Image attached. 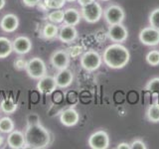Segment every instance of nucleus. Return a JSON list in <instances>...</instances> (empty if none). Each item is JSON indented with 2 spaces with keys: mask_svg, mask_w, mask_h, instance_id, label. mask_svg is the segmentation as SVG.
I'll return each instance as SVG.
<instances>
[{
  "mask_svg": "<svg viewBox=\"0 0 159 149\" xmlns=\"http://www.w3.org/2000/svg\"><path fill=\"white\" fill-rule=\"evenodd\" d=\"M82 18L89 24H94L102 19L103 15V9L98 2H93L81 8Z\"/></svg>",
  "mask_w": 159,
  "mask_h": 149,
  "instance_id": "20e7f679",
  "label": "nucleus"
},
{
  "mask_svg": "<svg viewBox=\"0 0 159 149\" xmlns=\"http://www.w3.org/2000/svg\"><path fill=\"white\" fill-rule=\"evenodd\" d=\"M19 27V18L13 13L5 14L0 20V28L3 32L13 33Z\"/></svg>",
  "mask_w": 159,
  "mask_h": 149,
  "instance_id": "f8f14e48",
  "label": "nucleus"
},
{
  "mask_svg": "<svg viewBox=\"0 0 159 149\" xmlns=\"http://www.w3.org/2000/svg\"><path fill=\"white\" fill-rule=\"evenodd\" d=\"M27 63H28V61H26L25 59L18 58L14 61V68L18 70V71H23V70H26Z\"/></svg>",
  "mask_w": 159,
  "mask_h": 149,
  "instance_id": "c756f323",
  "label": "nucleus"
},
{
  "mask_svg": "<svg viewBox=\"0 0 159 149\" xmlns=\"http://www.w3.org/2000/svg\"><path fill=\"white\" fill-rule=\"evenodd\" d=\"M70 60H71V58H70L66 50H57L51 55L50 63L55 69L60 71V70L67 69L69 67Z\"/></svg>",
  "mask_w": 159,
  "mask_h": 149,
  "instance_id": "9d476101",
  "label": "nucleus"
},
{
  "mask_svg": "<svg viewBox=\"0 0 159 149\" xmlns=\"http://www.w3.org/2000/svg\"><path fill=\"white\" fill-rule=\"evenodd\" d=\"M59 35V28L57 24H54L52 22H48L43 26L42 29V36L46 40H54L58 38Z\"/></svg>",
  "mask_w": 159,
  "mask_h": 149,
  "instance_id": "6ab92c4d",
  "label": "nucleus"
},
{
  "mask_svg": "<svg viewBox=\"0 0 159 149\" xmlns=\"http://www.w3.org/2000/svg\"><path fill=\"white\" fill-rule=\"evenodd\" d=\"M77 1V0H67V2H75Z\"/></svg>",
  "mask_w": 159,
  "mask_h": 149,
  "instance_id": "4c0bfd02",
  "label": "nucleus"
},
{
  "mask_svg": "<svg viewBox=\"0 0 159 149\" xmlns=\"http://www.w3.org/2000/svg\"><path fill=\"white\" fill-rule=\"evenodd\" d=\"M17 108H18V104L15 102L14 99L11 97L4 98L1 102V103H0V111L3 113L7 114V115L14 113L17 111Z\"/></svg>",
  "mask_w": 159,
  "mask_h": 149,
  "instance_id": "412c9836",
  "label": "nucleus"
},
{
  "mask_svg": "<svg viewBox=\"0 0 159 149\" xmlns=\"http://www.w3.org/2000/svg\"><path fill=\"white\" fill-rule=\"evenodd\" d=\"M13 52L12 41L7 37H0V59H5Z\"/></svg>",
  "mask_w": 159,
  "mask_h": 149,
  "instance_id": "aec40b11",
  "label": "nucleus"
},
{
  "mask_svg": "<svg viewBox=\"0 0 159 149\" xmlns=\"http://www.w3.org/2000/svg\"><path fill=\"white\" fill-rule=\"evenodd\" d=\"M48 20L50 22L54 24H60L63 23L64 21V11L62 9H56L53 10L52 12H50L47 16Z\"/></svg>",
  "mask_w": 159,
  "mask_h": 149,
  "instance_id": "b1692460",
  "label": "nucleus"
},
{
  "mask_svg": "<svg viewBox=\"0 0 159 149\" xmlns=\"http://www.w3.org/2000/svg\"><path fill=\"white\" fill-rule=\"evenodd\" d=\"M60 121L66 127H73L80 121V113L75 108H67L60 115Z\"/></svg>",
  "mask_w": 159,
  "mask_h": 149,
  "instance_id": "dca6fc26",
  "label": "nucleus"
},
{
  "mask_svg": "<svg viewBox=\"0 0 159 149\" xmlns=\"http://www.w3.org/2000/svg\"><path fill=\"white\" fill-rule=\"evenodd\" d=\"M3 143H4V137L2 135H0V147L3 145Z\"/></svg>",
  "mask_w": 159,
  "mask_h": 149,
  "instance_id": "e433bc0d",
  "label": "nucleus"
},
{
  "mask_svg": "<svg viewBox=\"0 0 159 149\" xmlns=\"http://www.w3.org/2000/svg\"><path fill=\"white\" fill-rule=\"evenodd\" d=\"M13 52L18 55H26L32 49V42L26 36H18L12 41Z\"/></svg>",
  "mask_w": 159,
  "mask_h": 149,
  "instance_id": "4468645a",
  "label": "nucleus"
},
{
  "mask_svg": "<svg viewBox=\"0 0 159 149\" xmlns=\"http://www.w3.org/2000/svg\"><path fill=\"white\" fill-rule=\"evenodd\" d=\"M81 19L82 14L76 8H68L64 11V24L77 26L81 22Z\"/></svg>",
  "mask_w": 159,
  "mask_h": 149,
  "instance_id": "a211bd4d",
  "label": "nucleus"
},
{
  "mask_svg": "<svg viewBox=\"0 0 159 149\" xmlns=\"http://www.w3.org/2000/svg\"><path fill=\"white\" fill-rule=\"evenodd\" d=\"M40 1H41V0H22V2H23V4L25 5V6L30 7V8L36 7Z\"/></svg>",
  "mask_w": 159,
  "mask_h": 149,
  "instance_id": "473e14b6",
  "label": "nucleus"
},
{
  "mask_svg": "<svg viewBox=\"0 0 159 149\" xmlns=\"http://www.w3.org/2000/svg\"><path fill=\"white\" fill-rule=\"evenodd\" d=\"M55 79H56L57 87L59 88H66L72 84L74 81V74L68 68L60 70L55 76Z\"/></svg>",
  "mask_w": 159,
  "mask_h": 149,
  "instance_id": "f3484780",
  "label": "nucleus"
},
{
  "mask_svg": "<svg viewBox=\"0 0 159 149\" xmlns=\"http://www.w3.org/2000/svg\"><path fill=\"white\" fill-rule=\"evenodd\" d=\"M145 89L152 94L159 96V77L149 79L145 86Z\"/></svg>",
  "mask_w": 159,
  "mask_h": 149,
  "instance_id": "393cba45",
  "label": "nucleus"
},
{
  "mask_svg": "<svg viewBox=\"0 0 159 149\" xmlns=\"http://www.w3.org/2000/svg\"><path fill=\"white\" fill-rule=\"evenodd\" d=\"M103 18L108 25L122 23L125 18V12L119 5L111 4L103 10Z\"/></svg>",
  "mask_w": 159,
  "mask_h": 149,
  "instance_id": "423d86ee",
  "label": "nucleus"
},
{
  "mask_svg": "<svg viewBox=\"0 0 159 149\" xmlns=\"http://www.w3.org/2000/svg\"><path fill=\"white\" fill-rule=\"evenodd\" d=\"M146 63L151 67H156L159 65V51L157 50H152L148 52L145 56Z\"/></svg>",
  "mask_w": 159,
  "mask_h": 149,
  "instance_id": "a878e982",
  "label": "nucleus"
},
{
  "mask_svg": "<svg viewBox=\"0 0 159 149\" xmlns=\"http://www.w3.org/2000/svg\"><path fill=\"white\" fill-rule=\"evenodd\" d=\"M77 1L82 7V6H86V5H88V4H91V3L94 2L96 0H77Z\"/></svg>",
  "mask_w": 159,
  "mask_h": 149,
  "instance_id": "f704fd0d",
  "label": "nucleus"
},
{
  "mask_svg": "<svg viewBox=\"0 0 159 149\" xmlns=\"http://www.w3.org/2000/svg\"><path fill=\"white\" fill-rule=\"evenodd\" d=\"M5 3H6V2H5V0H0V10L4 8Z\"/></svg>",
  "mask_w": 159,
  "mask_h": 149,
  "instance_id": "c9c22d12",
  "label": "nucleus"
},
{
  "mask_svg": "<svg viewBox=\"0 0 159 149\" xmlns=\"http://www.w3.org/2000/svg\"><path fill=\"white\" fill-rule=\"evenodd\" d=\"M146 118L152 123L159 122V103L155 102L150 104L146 109Z\"/></svg>",
  "mask_w": 159,
  "mask_h": 149,
  "instance_id": "4be33fe9",
  "label": "nucleus"
},
{
  "mask_svg": "<svg viewBox=\"0 0 159 149\" xmlns=\"http://www.w3.org/2000/svg\"><path fill=\"white\" fill-rule=\"evenodd\" d=\"M14 128V121L9 116H4L0 118V132L8 134L13 131Z\"/></svg>",
  "mask_w": 159,
  "mask_h": 149,
  "instance_id": "5701e85b",
  "label": "nucleus"
},
{
  "mask_svg": "<svg viewBox=\"0 0 159 149\" xmlns=\"http://www.w3.org/2000/svg\"><path fill=\"white\" fill-rule=\"evenodd\" d=\"M158 103H159V99H158Z\"/></svg>",
  "mask_w": 159,
  "mask_h": 149,
  "instance_id": "ea45409f",
  "label": "nucleus"
},
{
  "mask_svg": "<svg viewBox=\"0 0 159 149\" xmlns=\"http://www.w3.org/2000/svg\"><path fill=\"white\" fill-rule=\"evenodd\" d=\"M107 37L113 43H123L128 38V31L122 23L109 25L107 30Z\"/></svg>",
  "mask_w": 159,
  "mask_h": 149,
  "instance_id": "1a4fd4ad",
  "label": "nucleus"
},
{
  "mask_svg": "<svg viewBox=\"0 0 159 149\" xmlns=\"http://www.w3.org/2000/svg\"><path fill=\"white\" fill-rule=\"evenodd\" d=\"M138 39L140 43L145 46H157L159 44V30L152 26L143 28L138 34Z\"/></svg>",
  "mask_w": 159,
  "mask_h": 149,
  "instance_id": "6e6552de",
  "label": "nucleus"
},
{
  "mask_svg": "<svg viewBox=\"0 0 159 149\" xmlns=\"http://www.w3.org/2000/svg\"><path fill=\"white\" fill-rule=\"evenodd\" d=\"M148 21H149V24H150V26L159 30V7L153 9L150 12L148 17Z\"/></svg>",
  "mask_w": 159,
  "mask_h": 149,
  "instance_id": "c85d7f7f",
  "label": "nucleus"
},
{
  "mask_svg": "<svg viewBox=\"0 0 159 149\" xmlns=\"http://www.w3.org/2000/svg\"><path fill=\"white\" fill-rule=\"evenodd\" d=\"M80 63H81L82 68L87 72H93L102 66V57L97 51L89 50L83 53L80 58Z\"/></svg>",
  "mask_w": 159,
  "mask_h": 149,
  "instance_id": "7ed1b4c3",
  "label": "nucleus"
},
{
  "mask_svg": "<svg viewBox=\"0 0 159 149\" xmlns=\"http://www.w3.org/2000/svg\"><path fill=\"white\" fill-rule=\"evenodd\" d=\"M109 135L104 130H97L89 137L88 144L92 149H107L109 147Z\"/></svg>",
  "mask_w": 159,
  "mask_h": 149,
  "instance_id": "0eeeda50",
  "label": "nucleus"
},
{
  "mask_svg": "<svg viewBox=\"0 0 159 149\" xmlns=\"http://www.w3.org/2000/svg\"><path fill=\"white\" fill-rule=\"evenodd\" d=\"M7 145L9 146V148H11V149L27 148L24 133L20 130H15V129L10 133H8Z\"/></svg>",
  "mask_w": 159,
  "mask_h": 149,
  "instance_id": "ddd939ff",
  "label": "nucleus"
},
{
  "mask_svg": "<svg viewBox=\"0 0 159 149\" xmlns=\"http://www.w3.org/2000/svg\"><path fill=\"white\" fill-rule=\"evenodd\" d=\"M25 71L27 72V74L29 78L32 79H38L47 74V67L46 64L41 58L34 57L30 59L27 63V67Z\"/></svg>",
  "mask_w": 159,
  "mask_h": 149,
  "instance_id": "39448f33",
  "label": "nucleus"
},
{
  "mask_svg": "<svg viewBox=\"0 0 159 149\" xmlns=\"http://www.w3.org/2000/svg\"><path fill=\"white\" fill-rule=\"evenodd\" d=\"M102 57L106 66L113 70H119L127 66L130 60V53L120 43H113L104 49Z\"/></svg>",
  "mask_w": 159,
  "mask_h": 149,
  "instance_id": "f257e3e1",
  "label": "nucleus"
},
{
  "mask_svg": "<svg viewBox=\"0 0 159 149\" xmlns=\"http://www.w3.org/2000/svg\"><path fill=\"white\" fill-rule=\"evenodd\" d=\"M24 135L27 148L44 149L47 148L51 143V134L41 123L27 125Z\"/></svg>",
  "mask_w": 159,
  "mask_h": 149,
  "instance_id": "f03ea898",
  "label": "nucleus"
},
{
  "mask_svg": "<svg viewBox=\"0 0 159 149\" xmlns=\"http://www.w3.org/2000/svg\"><path fill=\"white\" fill-rule=\"evenodd\" d=\"M38 123L41 122H40V117L37 113H30L27 116V125H34Z\"/></svg>",
  "mask_w": 159,
  "mask_h": 149,
  "instance_id": "7c9ffc66",
  "label": "nucleus"
},
{
  "mask_svg": "<svg viewBox=\"0 0 159 149\" xmlns=\"http://www.w3.org/2000/svg\"><path fill=\"white\" fill-rule=\"evenodd\" d=\"M36 88L38 92L43 94H51L58 88L55 77L49 74H45L44 77L38 79Z\"/></svg>",
  "mask_w": 159,
  "mask_h": 149,
  "instance_id": "9b49d317",
  "label": "nucleus"
},
{
  "mask_svg": "<svg viewBox=\"0 0 159 149\" xmlns=\"http://www.w3.org/2000/svg\"><path fill=\"white\" fill-rule=\"evenodd\" d=\"M78 37V30L76 29V26H72V25L64 24L63 26L59 29V35L58 39L62 43L70 44L74 42Z\"/></svg>",
  "mask_w": 159,
  "mask_h": 149,
  "instance_id": "2eb2a0df",
  "label": "nucleus"
},
{
  "mask_svg": "<svg viewBox=\"0 0 159 149\" xmlns=\"http://www.w3.org/2000/svg\"><path fill=\"white\" fill-rule=\"evenodd\" d=\"M116 149H130V143L127 142H120L117 144Z\"/></svg>",
  "mask_w": 159,
  "mask_h": 149,
  "instance_id": "72a5a7b5",
  "label": "nucleus"
},
{
  "mask_svg": "<svg viewBox=\"0 0 159 149\" xmlns=\"http://www.w3.org/2000/svg\"><path fill=\"white\" fill-rule=\"evenodd\" d=\"M66 51L68 52L70 58L72 59H77L79 57H81L84 53V48L80 45H74V46L69 47Z\"/></svg>",
  "mask_w": 159,
  "mask_h": 149,
  "instance_id": "cd10ccee",
  "label": "nucleus"
},
{
  "mask_svg": "<svg viewBox=\"0 0 159 149\" xmlns=\"http://www.w3.org/2000/svg\"><path fill=\"white\" fill-rule=\"evenodd\" d=\"M44 4L50 10L62 9L65 4L67 3V0H43Z\"/></svg>",
  "mask_w": 159,
  "mask_h": 149,
  "instance_id": "bb28decb",
  "label": "nucleus"
},
{
  "mask_svg": "<svg viewBox=\"0 0 159 149\" xmlns=\"http://www.w3.org/2000/svg\"><path fill=\"white\" fill-rule=\"evenodd\" d=\"M147 146L141 139H135L130 143V149H146Z\"/></svg>",
  "mask_w": 159,
  "mask_h": 149,
  "instance_id": "2f4dec72",
  "label": "nucleus"
},
{
  "mask_svg": "<svg viewBox=\"0 0 159 149\" xmlns=\"http://www.w3.org/2000/svg\"><path fill=\"white\" fill-rule=\"evenodd\" d=\"M102 1H109V0H102Z\"/></svg>",
  "mask_w": 159,
  "mask_h": 149,
  "instance_id": "58836bf2",
  "label": "nucleus"
}]
</instances>
